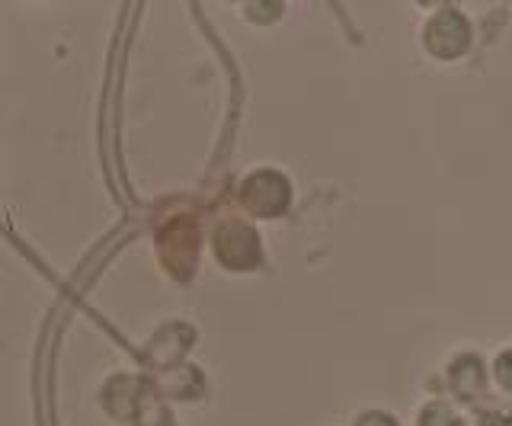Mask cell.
Wrapping results in <instances>:
<instances>
[{
  "label": "cell",
  "instance_id": "3",
  "mask_svg": "<svg viewBox=\"0 0 512 426\" xmlns=\"http://www.w3.org/2000/svg\"><path fill=\"white\" fill-rule=\"evenodd\" d=\"M244 202L256 215H279L288 205V183L272 170L256 173L244 186Z\"/></svg>",
  "mask_w": 512,
  "mask_h": 426
},
{
  "label": "cell",
  "instance_id": "2",
  "mask_svg": "<svg viewBox=\"0 0 512 426\" xmlns=\"http://www.w3.org/2000/svg\"><path fill=\"white\" fill-rule=\"evenodd\" d=\"M468 42H471V29L464 23L461 13H455V10H442L426 29L429 52L439 58H458L464 49H468Z\"/></svg>",
  "mask_w": 512,
  "mask_h": 426
},
{
  "label": "cell",
  "instance_id": "6",
  "mask_svg": "<svg viewBox=\"0 0 512 426\" xmlns=\"http://www.w3.org/2000/svg\"><path fill=\"white\" fill-rule=\"evenodd\" d=\"M359 426H397L388 414H365L362 420H359Z\"/></svg>",
  "mask_w": 512,
  "mask_h": 426
},
{
  "label": "cell",
  "instance_id": "5",
  "mask_svg": "<svg viewBox=\"0 0 512 426\" xmlns=\"http://www.w3.org/2000/svg\"><path fill=\"white\" fill-rule=\"evenodd\" d=\"M496 378H500L503 388H512V353H503L496 359Z\"/></svg>",
  "mask_w": 512,
  "mask_h": 426
},
{
  "label": "cell",
  "instance_id": "7",
  "mask_svg": "<svg viewBox=\"0 0 512 426\" xmlns=\"http://www.w3.org/2000/svg\"><path fill=\"white\" fill-rule=\"evenodd\" d=\"M477 426H512L506 414H487L484 420H480Z\"/></svg>",
  "mask_w": 512,
  "mask_h": 426
},
{
  "label": "cell",
  "instance_id": "1",
  "mask_svg": "<svg viewBox=\"0 0 512 426\" xmlns=\"http://www.w3.org/2000/svg\"><path fill=\"white\" fill-rule=\"evenodd\" d=\"M215 254L231 270H250V266L260 263V244L244 222H228L215 234Z\"/></svg>",
  "mask_w": 512,
  "mask_h": 426
},
{
  "label": "cell",
  "instance_id": "4",
  "mask_svg": "<svg viewBox=\"0 0 512 426\" xmlns=\"http://www.w3.org/2000/svg\"><path fill=\"white\" fill-rule=\"evenodd\" d=\"M420 426H461V417L445 404H429L420 414Z\"/></svg>",
  "mask_w": 512,
  "mask_h": 426
}]
</instances>
